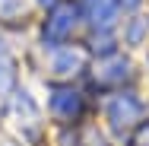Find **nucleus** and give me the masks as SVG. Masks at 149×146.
<instances>
[{"label":"nucleus","instance_id":"f257e3e1","mask_svg":"<svg viewBox=\"0 0 149 146\" xmlns=\"http://www.w3.org/2000/svg\"><path fill=\"white\" fill-rule=\"evenodd\" d=\"M83 13L92 26H102L108 29L114 22V13H118V0H83Z\"/></svg>","mask_w":149,"mask_h":146},{"label":"nucleus","instance_id":"f03ea898","mask_svg":"<svg viewBox=\"0 0 149 146\" xmlns=\"http://www.w3.org/2000/svg\"><path fill=\"white\" fill-rule=\"evenodd\" d=\"M73 22H76L73 6H57V10H54V16H51V19H48V26H45V35H48L51 41H60V38H67V35H70Z\"/></svg>","mask_w":149,"mask_h":146},{"label":"nucleus","instance_id":"7ed1b4c3","mask_svg":"<svg viewBox=\"0 0 149 146\" xmlns=\"http://www.w3.org/2000/svg\"><path fill=\"white\" fill-rule=\"evenodd\" d=\"M51 111L57 117H76L83 111V98H79V92H73V89H57L54 95H51Z\"/></svg>","mask_w":149,"mask_h":146},{"label":"nucleus","instance_id":"20e7f679","mask_svg":"<svg viewBox=\"0 0 149 146\" xmlns=\"http://www.w3.org/2000/svg\"><path fill=\"white\" fill-rule=\"evenodd\" d=\"M136 115H140V102H136V98H130V95L114 98V102H111V108H108V117H111L118 127H120V124H130Z\"/></svg>","mask_w":149,"mask_h":146},{"label":"nucleus","instance_id":"39448f33","mask_svg":"<svg viewBox=\"0 0 149 146\" xmlns=\"http://www.w3.org/2000/svg\"><path fill=\"white\" fill-rule=\"evenodd\" d=\"M127 76V60L124 57H111L98 67V83H118Z\"/></svg>","mask_w":149,"mask_h":146},{"label":"nucleus","instance_id":"423d86ee","mask_svg":"<svg viewBox=\"0 0 149 146\" xmlns=\"http://www.w3.org/2000/svg\"><path fill=\"white\" fill-rule=\"evenodd\" d=\"M76 67H83V54L73 51V48L60 51L57 57H54V70H57V73H76Z\"/></svg>","mask_w":149,"mask_h":146},{"label":"nucleus","instance_id":"0eeeda50","mask_svg":"<svg viewBox=\"0 0 149 146\" xmlns=\"http://www.w3.org/2000/svg\"><path fill=\"white\" fill-rule=\"evenodd\" d=\"M140 146H149V127L143 130V133H140Z\"/></svg>","mask_w":149,"mask_h":146},{"label":"nucleus","instance_id":"6e6552de","mask_svg":"<svg viewBox=\"0 0 149 146\" xmlns=\"http://www.w3.org/2000/svg\"><path fill=\"white\" fill-rule=\"evenodd\" d=\"M120 3H124V6H136L140 0H120Z\"/></svg>","mask_w":149,"mask_h":146},{"label":"nucleus","instance_id":"1a4fd4ad","mask_svg":"<svg viewBox=\"0 0 149 146\" xmlns=\"http://www.w3.org/2000/svg\"><path fill=\"white\" fill-rule=\"evenodd\" d=\"M41 3H54V0H41Z\"/></svg>","mask_w":149,"mask_h":146}]
</instances>
